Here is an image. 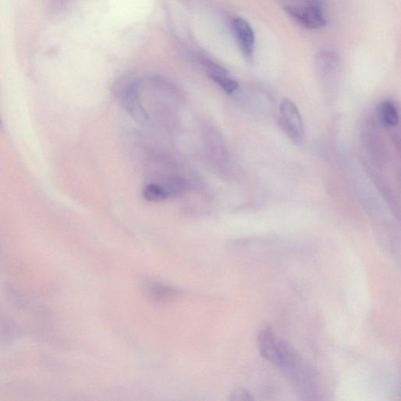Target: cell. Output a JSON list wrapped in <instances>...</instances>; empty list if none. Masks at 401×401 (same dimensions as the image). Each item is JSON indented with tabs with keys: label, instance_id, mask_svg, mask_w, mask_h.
<instances>
[{
	"label": "cell",
	"instance_id": "2",
	"mask_svg": "<svg viewBox=\"0 0 401 401\" xmlns=\"http://www.w3.org/2000/svg\"><path fill=\"white\" fill-rule=\"evenodd\" d=\"M285 10L295 22L307 29L319 30L326 25V20L319 6H288Z\"/></svg>",
	"mask_w": 401,
	"mask_h": 401
},
{
	"label": "cell",
	"instance_id": "5",
	"mask_svg": "<svg viewBox=\"0 0 401 401\" xmlns=\"http://www.w3.org/2000/svg\"><path fill=\"white\" fill-rule=\"evenodd\" d=\"M233 29L237 44L245 55L250 56L254 51L256 38L252 26L242 18H236L233 22Z\"/></svg>",
	"mask_w": 401,
	"mask_h": 401
},
{
	"label": "cell",
	"instance_id": "8",
	"mask_svg": "<svg viewBox=\"0 0 401 401\" xmlns=\"http://www.w3.org/2000/svg\"><path fill=\"white\" fill-rule=\"evenodd\" d=\"M378 115L383 125L390 128H395L399 123V114L396 105L390 101L380 103Z\"/></svg>",
	"mask_w": 401,
	"mask_h": 401
},
{
	"label": "cell",
	"instance_id": "10",
	"mask_svg": "<svg viewBox=\"0 0 401 401\" xmlns=\"http://www.w3.org/2000/svg\"><path fill=\"white\" fill-rule=\"evenodd\" d=\"M143 196L147 201L159 202L166 200L168 195L163 187L157 185H147L143 190Z\"/></svg>",
	"mask_w": 401,
	"mask_h": 401
},
{
	"label": "cell",
	"instance_id": "4",
	"mask_svg": "<svg viewBox=\"0 0 401 401\" xmlns=\"http://www.w3.org/2000/svg\"><path fill=\"white\" fill-rule=\"evenodd\" d=\"M280 340L269 326L264 327L258 336L260 354L274 364H278L279 361Z\"/></svg>",
	"mask_w": 401,
	"mask_h": 401
},
{
	"label": "cell",
	"instance_id": "1",
	"mask_svg": "<svg viewBox=\"0 0 401 401\" xmlns=\"http://www.w3.org/2000/svg\"><path fill=\"white\" fill-rule=\"evenodd\" d=\"M279 123L281 128L295 144L304 142L305 130L300 112L294 102L285 99L279 108Z\"/></svg>",
	"mask_w": 401,
	"mask_h": 401
},
{
	"label": "cell",
	"instance_id": "3",
	"mask_svg": "<svg viewBox=\"0 0 401 401\" xmlns=\"http://www.w3.org/2000/svg\"><path fill=\"white\" fill-rule=\"evenodd\" d=\"M122 102L125 110L138 123L144 124L149 121V117L140 99L139 85L137 82L130 83L124 89Z\"/></svg>",
	"mask_w": 401,
	"mask_h": 401
},
{
	"label": "cell",
	"instance_id": "9",
	"mask_svg": "<svg viewBox=\"0 0 401 401\" xmlns=\"http://www.w3.org/2000/svg\"><path fill=\"white\" fill-rule=\"evenodd\" d=\"M168 197H177L184 194L187 190V182L180 178L173 177L166 180L163 186Z\"/></svg>",
	"mask_w": 401,
	"mask_h": 401
},
{
	"label": "cell",
	"instance_id": "12",
	"mask_svg": "<svg viewBox=\"0 0 401 401\" xmlns=\"http://www.w3.org/2000/svg\"><path fill=\"white\" fill-rule=\"evenodd\" d=\"M2 125V118H1V115H0V126Z\"/></svg>",
	"mask_w": 401,
	"mask_h": 401
},
{
	"label": "cell",
	"instance_id": "6",
	"mask_svg": "<svg viewBox=\"0 0 401 401\" xmlns=\"http://www.w3.org/2000/svg\"><path fill=\"white\" fill-rule=\"evenodd\" d=\"M209 78L218 84L227 94H233L238 88V83L231 79L226 69L212 61L206 66Z\"/></svg>",
	"mask_w": 401,
	"mask_h": 401
},
{
	"label": "cell",
	"instance_id": "7",
	"mask_svg": "<svg viewBox=\"0 0 401 401\" xmlns=\"http://www.w3.org/2000/svg\"><path fill=\"white\" fill-rule=\"evenodd\" d=\"M179 291L175 288L161 283H152L146 288V294L152 301L158 304H166L177 298Z\"/></svg>",
	"mask_w": 401,
	"mask_h": 401
},
{
	"label": "cell",
	"instance_id": "11",
	"mask_svg": "<svg viewBox=\"0 0 401 401\" xmlns=\"http://www.w3.org/2000/svg\"><path fill=\"white\" fill-rule=\"evenodd\" d=\"M230 400L234 401H251L254 399H253L249 391L242 388V387H237V388L231 392Z\"/></svg>",
	"mask_w": 401,
	"mask_h": 401
}]
</instances>
